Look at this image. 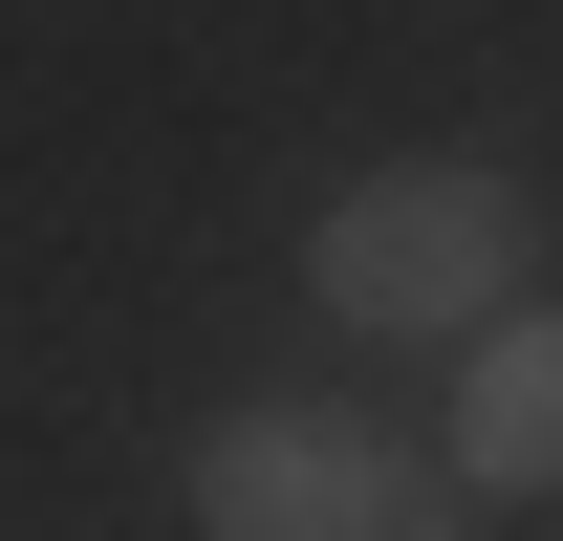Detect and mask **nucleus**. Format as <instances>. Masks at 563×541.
<instances>
[{
	"label": "nucleus",
	"instance_id": "1",
	"mask_svg": "<svg viewBox=\"0 0 563 541\" xmlns=\"http://www.w3.org/2000/svg\"><path fill=\"white\" fill-rule=\"evenodd\" d=\"M303 281H325V325H390V346L520 325V174H498V152H390V174L325 196Z\"/></svg>",
	"mask_w": 563,
	"mask_h": 541
},
{
	"label": "nucleus",
	"instance_id": "2",
	"mask_svg": "<svg viewBox=\"0 0 563 541\" xmlns=\"http://www.w3.org/2000/svg\"><path fill=\"white\" fill-rule=\"evenodd\" d=\"M455 498L477 476L412 455V433H368V411H239L196 455V541H477Z\"/></svg>",
	"mask_w": 563,
	"mask_h": 541
},
{
	"label": "nucleus",
	"instance_id": "3",
	"mask_svg": "<svg viewBox=\"0 0 563 541\" xmlns=\"http://www.w3.org/2000/svg\"><path fill=\"white\" fill-rule=\"evenodd\" d=\"M455 476H477V498H563V303L477 325V368H455Z\"/></svg>",
	"mask_w": 563,
	"mask_h": 541
}]
</instances>
